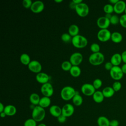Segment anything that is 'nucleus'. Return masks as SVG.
<instances>
[{"mask_svg":"<svg viewBox=\"0 0 126 126\" xmlns=\"http://www.w3.org/2000/svg\"><path fill=\"white\" fill-rule=\"evenodd\" d=\"M76 92L77 91L73 87L70 86H64L61 90V97L63 100L68 101L73 98Z\"/></svg>","mask_w":126,"mask_h":126,"instance_id":"nucleus-1","label":"nucleus"},{"mask_svg":"<svg viewBox=\"0 0 126 126\" xmlns=\"http://www.w3.org/2000/svg\"><path fill=\"white\" fill-rule=\"evenodd\" d=\"M45 111L44 108L39 105L35 106L32 109V118L36 122H39L43 120L45 117Z\"/></svg>","mask_w":126,"mask_h":126,"instance_id":"nucleus-2","label":"nucleus"},{"mask_svg":"<svg viewBox=\"0 0 126 126\" xmlns=\"http://www.w3.org/2000/svg\"><path fill=\"white\" fill-rule=\"evenodd\" d=\"M71 43L73 46L78 49L85 48L88 44V39L85 36L78 34L72 37Z\"/></svg>","mask_w":126,"mask_h":126,"instance_id":"nucleus-3","label":"nucleus"},{"mask_svg":"<svg viewBox=\"0 0 126 126\" xmlns=\"http://www.w3.org/2000/svg\"><path fill=\"white\" fill-rule=\"evenodd\" d=\"M104 61V56L101 52L92 53L89 57V62L93 65H99Z\"/></svg>","mask_w":126,"mask_h":126,"instance_id":"nucleus-4","label":"nucleus"},{"mask_svg":"<svg viewBox=\"0 0 126 126\" xmlns=\"http://www.w3.org/2000/svg\"><path fill=\"white\" fill-rule=\"evenodd\" d=\"M75 10L78 16L81 17H85L89 13V7L86 3L82 2L76 5Z\"/></svg>","mask_w":126,"mask_h":126,"instance_id":"nucleus-5","label":"nucleus"},{"mask_svg":"<svg viewBox=\"0 0 126 126\" xmlns=\"http://www.w3.org/2000/svg\"><path fill=\"white\" fill-rule=\"evenodd\" d=\"M109 71L111 77L115 81L121 80L124 74L122 71L121 67L119 66H113Z\"/></svg>","mask_w":126,"mask_h":126,"instance_id":"nucleus-6","label":"nucleus"},{"mask_svg":"<svg viewBox=\"0 0 126 126\" xmlns=\"http://www.w3.org/2000/svg\"><path fill=\"white\" fill-rule=\"evenodd\" d=\"M111 33L108 29H100L97 33V37L101 42H106L111 39Z\"/></svg>","mask_w":126,"mask_h":126,"instance_id":"nucleus-7","label":"nucleus"},{"mask_svg":"<svg viewBox=\"0 0 126 126\" xmlns=\"http://www.w3.org/2000/svg\"><path fill=\"white\" fill-rule=\"evenodd\" d=\"M40 91L43 96L49 97L52 96L54 94L53 86L49 82L42 85L40 88Z\"/></svg>","mask_w":126,"mask_h":126,"instance_id":"nucleus-8","label":"nucleus"},{"mask_svg":"<svg viewBox=\"0 0 126 126\" xmlns=\"http://www.w3.org/2000/svg\"><path fill=\"white\" fill-rule=\"evenodd\" d=\"M95 90L93 84L90 83L84 84L81 87L82 93L86 96H92L96 91Z\"/></svg>","mask_w":126,"mask_h":126,"instance_id":"nucleus-9","label":"nucleus"},{"mask_svg":"<svg viewBox=\"0 0 126 126\" xmlns=\"http://www.w3.org/2000/svg\"><path fill=\"white\" fill-rule=\"evenodd\" d=\"M83 60L82 54L79 52H75L71 55L69 58V62L72 65L79 66Z\"/></svg>","mask_w":126,"mask_h":126,"instance_id":"nucleus-10","label":"nucleus"},{"mask_svg":"<svg viewBox=\"0 0 126 126\" xmlns=\"http://www.w3.org/2000/svg\"><path fill=\"white\" fill-rule=\"evenodd\" d=\"M29 69L32 72L38 73L42 70V65L39 62L36 60H32L28 65Z\"/></svg>","mask_w":126,"mask_h":126,"instance_id":"nucleus-11","label":"nucleus"},{"mask_svg":"<svg viewBox=\"0 0 126 126\" xmlns=\"http://www.w3.org/2000/svg\"><path fill=\"white\" fill-rule=\"evenodd\" d=\"M44 9V4L41 0H36L32 2L30 8L31 10L34 13H39Z\"/></svg>","mask_w":126,"mask_h":126,"instance_id":"nucleus-12","label":"nucleus"},{"mask_svg":"<svg viewBox=\"0 0 126 126\" xmlns=\"http://www.w3.org/2000/svg\"><path fill=\"white\" fill-rule=\"evenodd\" d=\"M62 114L66 117L71 116L74 112V107L70 103H66L62 108Z\"/></svg>","mask_w":126,"mask_h":126,"instance_id":"nucleus-13","label":"nucleus"},{"mask_svg":"<svg viewBox=\"0 0 126 126\" xmlns=\"http://www.w3.org/2000/svg\"><path fill=\"white\" fill-rule=\"evenodd\" d=\"M96 24L98 28L100 29H108L110 25V20L106 18L105 16L99 17L96 21Z\"/></svg>","mask_w":126,"mask_h":126,"instance_id":"nucleus-14","label":"nucleus"},{"mask_svg":"<svg viewBox=\"0 0 126 126\" xmlns=\"http://www.w3.org/2000/svg\"><path fill=\"white\" fill-rule=\"evenodd\" d=\"M114 11L117 14H121L125 12L126 7V3L122 0H119L113 5Z\"/></svg>","mask_w":126,"mask_h":126,"instance_id":"nucleus-15","label":"nucleus"},{"mask_svg":"<svg viewBox=\"0 0 126 126\" xmlns=\"http://www.w3.org/2000/svg\"><path fill=\"white\" fill-rule=\"evenodd\" d=\"M35 79L37 82L42 85L48 82L49 76L45 72H40L36 75Z\"/></svg>","mask_w":126,"mask_h":126,"instance_id":"nucleus-16","label":"nucleus"},{"mask_svg":"<svg viewBox=\"0 0 126 126\" xmlns=\"http://www.w3.org/2000/svg\"><path fill=\"white\" fill-rule=\"evenodd\" d=\"M49 112L53 117L58 118L62 114V108L58 105H53L50 107Z\"/></svg>","mask_w":126,"mask_h":126,"instance_id":"nucleus-17","label":"nucleus"},{"mask_svg":"<svg viewBox=\"0 0 126 126\" xmlns=\"http://www.w3.org/2000/svg\"><path fill=\"white\" fill-rule=\"evenodd\" d=\"M113 66H119L122 62L121 54L119 53H115L111 57L110 61Z\"/></svg>","mask_w":126,"mask_h":126,"instance_id":"nucleus-18","label":"nucleus"},{"mask_svg":"<svg viewBox=\"0 0 126 126\" xmlns=\"http://www.w3.org/2000/svg\"><path fill=\"white\" fill-rule=\"evenodd\" d=\"M8 116H14L17 112V109L16 107L13 105L9 104L5 106L3 111Z\"/></svg>","mask_w":126,"mask_h":126,"instance_id":"nucleus-19","label":"nucleus"},{"mask_svg":"<svg viewBox=\"0 0 126 126\" xmlns=\"http://www.w3.org/2000/svg\"><path fill=\"white\" fill-rule=\"evenodd\" d=\"M92 96L94 101L97 103H101L103 101L105 97L103 94L102 91H96L93 94Z\"/></svg>","mask_w":126,"mask_h":126,"instance_id":"nucleus-20","label":"nucleus"},{"mask_svg":"<svg viewBox=\"0 0 126 126\" xmlns=\"http://www.w3.org/2000/svg\"><path fill=\"white\" fill-rule=\"evenodd\" d=\"M122 34L118 32H114L111 33V40L114 43H118L121 42L123 40Z\"/></svg>","mask_w":126,"mask_h":126,"instance_id":"nucleus-21","label":"nucleus"},{"mask_svg":"<svg viewBox=\"0 0 126 126\" xmlns=\"http://www.w3.org/2000/svg\"><path fill=\"white\" fill-rule=\"evenodd\" d=\"M40 97L39 95L36 93H32L31 94L29 97V100L30 102L34 106H37L38 105L40 100Z\"/></svg>","mask_w":126,"mask_h":126,"instance_id":"nucleus-22","label":"nucleus"},{"mask_svg":"<svg viewBox=\"0 0 126 126\" xmlns=\"http://www.w3.org/2000/svg\"><path fill=\"white\" fill-rule=\"evenodd\" d=\"M51 100L50 97L43 96L41 97L38 105L43 108H45L49 106L51 104Z\"/></svg>","mask_w":126,"mask_h":126,"instance_id":"nucleus-23","label":"nucleus"},{"mask_svg":"<svg viewBox=\"0 0 126 126\" xmlns=\"http://www.w3.org/2000/svg\"><path fill=\"white\" fill-rule=\"evenodd\" d=\"M103 94L105 97L109 98L113 96L115 92L113 90L112 87H105L102 91Z\"/></svg>","mask_w":126,"mask_h":126,"instance_id":"nucleus-24","label":"nucleus"},{"mask_svg":"<svg viewBox=\"0 0 126 126\" xmlns=\"http://www.w3.org/2000/svg\"><path fill=\"white\" fill-rule=\"evenodd\" d=\"M97 124L98 126H110V121L107 117L101 116L98 118Z\"/></svg>","mask_w":126,"mask_h":126,"instance_id":"nucleus-25","label":"nucleus"},{"mask_svg":"<svg viewBox=\"0 0 126 126\" xmlns=\"http://www.w3.org/2000/svg\"><path fill=\"white\" fill-rule=\"evenodd\" d=\"M79 32V27L75 24L71 25L68 28V33L72 37H74L76 35H78Z\"/></svg>","mask_w":126,"mask_h":126,"instance_id":"nucleus-26","label":"nucleus"},{"mask_svg":"<svg viewBox=\"0 0 126 126\" xmlns=\"http://www.w3.org/2000/svg\"><path fill=\"white\" fill-rule=\"evenodd\" d=\"M73 104L76 106H80L83 101V99L82 96L77 92L75 95L72 99Z\"/></svg>","mask_w":126,"mask_h":126,"instance_id":"nucleus-27","label":"nucleus"},{"mask_svg":"<svg viewBox=\"0 0 126 126\" xmlns=\"http://www.w3.org/2000/svg\"><path fill=\"white\" fill-rule=\"evenodd\" d=\"M69 73L72 76L74 77H77L80 75L81 70L79 66L72 65V67L69 70Z\"/></svg>","mask_w":126,"mask_h":126,"instance_id":"nucleus-28","label":"nucleus"},{"mask_svg":"<svg viewBox=\"0 0 126 126\" xmlns=\"http://www.w3.org/2000/svg\"><path fill=\"white\" fill-rule=\"evenodd\" d=\"M20 61L21 63L25 65H28L31 62L30 56L27 53H23L21 55L20 57Z\"/></svg>","mask_w":126,"mask_h":126,"instance_id":"nucleus-29","label":"nucleus"},{"mask_svg":"<svg viewBox=\"0 0 126 126\" xmlns=\"http://www.w3.org/2000/svg\"><path fill=\"white\" fill-rule=\"evenodd\" d=\"M72 66V65L71 63L69 62V61H64L61 64L62 69L65 71H69Z\"/></svg>","mask_w":126,"mask_h":126,"instance_id":"nucleus-30","label":"nucleus"},{"mask_svg":"<svg viewBox=\"0 0 126 126\" xmlns=\"http://www.w3.org/2000/svg\"><path fill=\"white\" fill-rule=\"evenodd\" d=\"M103 10L106 14H111L114 12V6L110 3L106 4L103 7Z\"/></svg>","mask_w":126,"mask_h":126,"instance_id":"nucleus-31","label":"nucleus"},{"mask_svg":"<svg viewBox=\"0 0 126 126\" xmlns=\"http://www.w3.org/2000/svg\"><path fill=\"white\" fill-rule=\"evenodd\" d=\"M72 37L68 33H64L61 35V39L65 43L71 42Z\"/></svg>","mask_w":126,"mask_h":126,"instance_id":"nucleus-32","label":"nucleus"},{"mask_svg":"<svg viewBox=\"0 0 126 126\" xmlns=\"http://www.w3.org/2000/svg\"><path fill=\"white\" fill-rule=\"evenodd\" d=\"M90 50L93 52V53H97L100 52V47L98 44L96 43H93L91 45Z\"/></svg>","mask_w":126,"mask_h":126,"instance_id":"nucleus-33","label":"nucleus"},{"mask_svg":"<svg viewBox=\"0 0 126 126\" xmlns=\"http://www.w3.org/2000/svg\"><path fill=\"white\" fill-rule=\"evenodd\" d=\"M93 85L95 90L99 89L102 85V81L100 79L96 78L93 82Z\"/></svg>","mask_w":126,"mask_h":126,"instance_id":"nucleus-34","label":"nucleus"},{"mask_svg":"<svg viewBox=\"0 0 126 126\" xmlns=\"http://www.w3.org/2000/svg\"><path fill=\"white\" fill-rule=\"evenodd\" d=\"M110 24H112L114 25L118 24L120 23V17H118V15L114 14L112 15L110 19Z\"/></svg>","mask_w":126,"mask_h":126,"instance_id":"nucleus-35","label":"nucleus"},{"mask_svg":"<svg viewBox=\"0 0 126 126\" xmlns=\"http://www.w3.org/2000/svg\"><path fill=\"white\" fill-rule=\"evenodd\" d=\"M24 126H36V122L32 118H30L25 121Z\"/></svg>","mask_w":126,"mask_h":126,"instance_id":"nucleus-36","label":"nucleus"},{"mask_svg":"<svg viewBox=\"0 0 126 126\" xmlns=\"http://www.w3.org/2000/svg\"><path fill=\"white\" fill-rule=\"evenodd\" d=\"M112 87L115 92H118L119 91H120L121 90V89L122 88V84L119 81H116L112 84Z\"/></svg>","mask_w":126,"mask_h":126,"instance_id":"nucleus-37","label":"nucleus"},{"mask_svg":"<svg viewBox=\"0 0 126 126\" xmlns=\"http://www.w3.org/2000/svg\"><path fill=\"white\" fill-rule=\"evenodd\" d=\"M32 2L31 0H24L22 1V5L25 8L29 9L31 8Z\"/></svg>","mask_w":126,"mask_h":126,"instance_id":"nucleus-38","label":"nucleus"},{"mask_svg":"<svg viewBox=\"0 0 126 126\" xmlns=\"http://www.w3.org/2000/svg\"><path fill=\"white\" fill-rule=\"evenodd\" d=\"M120 24L123 27L126 28V14H124L120 16Z\"/></svg>","mask_w":126,"mask_h":126,"instance_id":"nucleus-39","label":"nucleus"},{"mask_svg":"<svg viewBox=\"0 0 126 126\" xmlns=\"http://www.w3.org/2000/svg\"><path fill=\"white\" fill-rule=\"evenodd\" d=\"M67 117L63 115L62 114L57 118L58 121L61 123H63L66 121Z\"/></svg>","mask_w":126,"mask_h":126,"instance_id":"nucleus-40","label":"nucleus"},{"mask_svg":"<svg viewBox=\"0 0 126 126\" xmlns=\"http://www.w3.org/2000/svg\"><path fill=\"white\" fill-rule=\"evenodd\" d=\"M113 67V65L110 62H107L104 64V67L107 70L110 71Z\"/></svg>","mask_w":126,"mask_h":126,"instance_id":"nucleus-41","label":"nucleus"},{"mask_svg":"<svg viewBox=\"0 0 126 126\" xmlns=\"http://www.w3.org/2000/svg\"><path fill=\"white\" fill-rule=\"evenodd\" d=\"M119 122L117 120L113 119L110 121V126H119Z\"/></svg>","mask_w":126,"mask_h":126,"instance_id":"nucleus-42","label":"nucleus"},{"mask_svg":"<svg viewBox=\"0 0 126 126\" xmlns=\"http://www.w3.org/2000/svg\"><path fill=\"white\" fill-rule=\"evenodd\" d=\"M122 61L124 63H126V50L124 51L122 54Z\"/></svg>","mask_w":126,"mask_h":126,"instance_id":"nucleus-43","label":"nucleus"},{"mask_svg":"<svg viewBox=\"0 0 126 126\" xmlns=\"http://www.w3.org/2000/svg\"><path fill=\"white\" fill-rule=\"evenodd\" d=\"M77 4H76L72 0L69 3V7L71 9H75V7H76V6Z\"/></svg>","mask_w":126,"mask_h":126,"instance_id":"nucleus-44","label":"nucleus"},{"mask_svg":"<svg viewBox=\"0 0 126 126\" xmlns=\"http://www.w3.org/2000/svg\"><path fill=\"white\" fill-rule=\"evenodd\" d=\"M121 67L124 74H126V63H124Z\"/></svg>","mask_w":126,"mask_h":126,"instance_id":"nucleus-45","label":"nucleus"},{"mask_svg":"<svg viewBox=\"0 0 126 126\" xmlns=\"http://www.w3.org/2000/svg\"><path fill=\"white\" fill-rule=\"evenodd\" d=\"M4 108H5V106H4V105L2 104V103L0 102V113H1L4 111Z\"/></svg>","mask_w":126,"mask_h":126,"instance_id":"nucleus-46","label":"nucleus"},{"mask_svg":"<svg viewBox=\"0 0 126 126\" xmlns=\"http://www.w3.org/2000/svg\"><path fill=\"white\" fill-rule=\"evenodd\" d=\"M119 0H110L109 1L110 3V4H113L114 5L115 4H116Z\"/></svg>","mask_w":126,"mask_h":126,"instance_id":"nucleus-47","label":"nucleus"},{"mask_svg":"<svg viewBox=\"0 0 126 126\" xmlns=\"http://www.w3.org/2000/svg\"><path fill=\"white\" fill-rule=\"evenodd\" d=\"M72 1L76 4H78L81 2H83L82 0H72Z\"/></svg>","mask_w":126,"mask_h":126,"instance_id":"nucleus-48","label":"nucleus"},{"mask_svg":"<svg viewBox=\"0 0 126 126\" xmlns=\"http://www.w3.org/2000/svg\"><path fill=\"white\" fill-rule=\"evenodd\" d=\"M112 15H111V14H105V15L104 16L106 18H107V19H110V18H111V16H112Z\"/></svg>","mask_w":126,"mask_h":126,"instance_id":"nucleus-49","label":"nucleus"},{"mask_svg":"<svg viewBox=\"0 0 126 126\" xmlns=\"http://www.w3.org/2000/svg\"><path fill=\"white\" fill-rule=\"evenodd\" d=\"M0 116L1 118H5L6 116V115L4 112H2L1 113H0Z\"/></svg>","mask_w":126,"mask_h":126,"instance_id":"nucleus-50","label":"nucleus"},{"mask_svg":"<svg viewBox=\"0 0 126 126\" xmlns=\"http://www.w3.org/2000/svg\"><path fill=\"white\" fill-rule=\"evenodd\" d=\"M63 0H55L54 1L57 2V3H61L62 2H63Z\"/></svg>","mask_w":126,"mask_h":126,"instance_id":"nucleus-51","label":"nucleus"},{"mask_svg":"<svg viewBox=\"0 0 126 126\" xmlns=\"http://www.w3.org/2000/svg\"><path fill=\"white\" fill-rule=\"evenodd\" d=\"M37 126H46V125L45 124L43 123H41L40 124H39Z\"/></svg>","mask_w":126,"mask_h":126,"instance_id":"nucleus-52","label":"nucleus"},{"mask_svg":"<svg viewBox=\"0 0 126 126\" xmlns=\"http://www.w3.org/2000/svg\"><path fill=\"white\" fill-rule=\"evenodd\" d=\"M125 14H126V9H125Z\"/></svg>","mask_w":126,"mask_h":126,"instance_id":"nucleus-53","label":"nucleus"}]
</instances>
